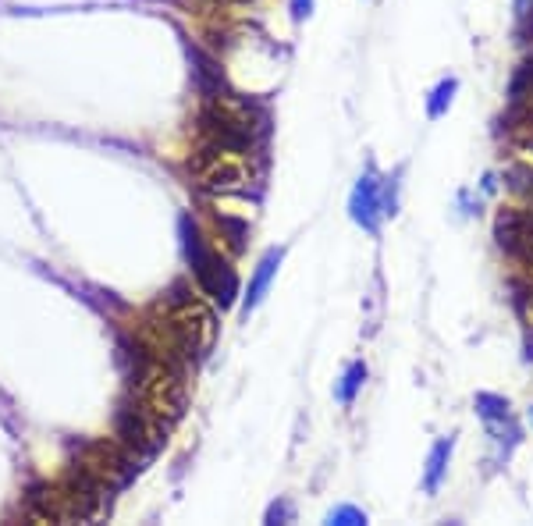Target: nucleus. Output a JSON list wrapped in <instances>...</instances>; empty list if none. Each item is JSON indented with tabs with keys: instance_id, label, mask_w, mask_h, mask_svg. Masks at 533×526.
Wrapping results in <instances>:
<instances>
[{
	"instance_id": "nucleus-1",
	"label": "nucleus",
	"mask_w": 533,
	"mask_h": 526,
	"mask_svg": "<svg viewBox=\"0 0 533 526\" xmlns=\"http://www.w3.org/2000/svg\"><path fill=\"white\" fill-rule=\"evenodd\" d=\"M182 246H185V256H189V263H192V274H196L199 288H203V292H207L221 310L235 306L239 278H235V271H231L228 263H224L221 256L207 246V239H203V232H199L196 221H192L189 214L182 217Z\"/></svg>"
},
{
	"instance_id": "nucleus-2",
	"label": "nucleus",
	"mask_w": 533,
	"mask_h": 526,
	"mask_svg": "<svg viewBox=\"0 0 533 526\" xmlns=\"http://www.w3.org/2000/svg\"><path fill=\"white\" fill-rule=\"evenodd\" d=\"M349 217L363 228V232L377 235L381 232V221H384V200H381V182H377L374 171H366L363 178L356 182L349 196Z\"/></svg>"
},
{
	"instance_id": "nucleus-3",
	"label": "nucleus",
	"mask_w": 533,
	"mask_h": 526,
	"mask_svg": "<svg viewBox=\"0 0 533 526\" xmlns=\"http://www.w3.org/2000/svg\"><path fill=\"white\" fill-rule=\"evenodd\" d=\"M281 260H285V249H267V253H263V260L256 263V271H253L249 288H246V299H242V313H246V317L263 303V295H267V288H271V281H274V274H278Z\"/></svg>"
},
{
	"instance_id": "nucleus-4",
	"label": "nucleus",
	"mask_w": 533,
	"mask_h": 526,
	"mask_svg": "<svg viewBox=\"0 0 533 526\" xmlns=\"http://www.w3.org/2000/svg\"><path fill=\"white\" fill-rule=\"evenodd\" d=\"M452 452H455V438H438L430 445L427 470H423V491L427 495H438L441 491V484L448 477V463H452Z\"/></svg>"
},
{
	"instance_id": "nucleus-5",
	"label": "nucleus",
	"mask_w": 533,
	"mask_h": 526,
	"mask_svg": "<svg viewBox=\"0 0 533 526\" xmlns=\"http://www.w3.org/2000/svg\"><path fill=\"white\" fill-rule=\"evenodd\" d=\"M118 438H121V445H125L128 452H143V448H146L150 431H146V420L136 413V409H121V413H118Z\"/></svg>"
},
{
	"instance_id": "nucleus-6",
	"label": "nucleus",
	"mask_w": 533,
	"mask_h": 526,
	"mask_svg": "<svg viewBox=\"0 0 533 526\" xmlns=\"http://www.w3.org/2000/svg\"><path fill=\"white\" fill-rule=\"evenodd\" d=\"M455 93H459V79H455V75H445V79L427 93V118L430 121L445 118L448 107H452V100H455Z\"/></svg>"
},
{
	"instance_id": "nucleus-7",
	"label": "nucleus",
	"mask_w": 533,
	"mask_h": 526,
	"mask_svg": "<svg viewBox=\"0 0 533 526\" xmlns=\"http://www.w3.org/2000/svg\"><path fill=\"white\" fill-rule=\"evenodd\" d=\"M473 406H477V416L487 423V427H494V423L512 420V402L505 399V395H494V391H480Z\"/></svg>"
},
{
	"instance_id": "nucleus-8",
	"label": "nucleus",
	"mask_w": 533,
	"mask_h": 526,
	"mask_svg": "<svg viewBox=\"0 0 533 526\" xmlns=\"http://www.w3.org/2000/svg\"><path fill=\"white\" fill-rule=\"evenodd\" d=\"M363 384H366V363H363V359H356V363H349V367H345L342 381L335 384V399L342 402V406H352Z\"/></svg>"
},
{
	"instance_id": "nucleus-9",
	"label": "nucleus",
	"mask_w": 533,
	"mask_h": 526,
	"mask_svg": "<svg viewBox=\"0 0 533 526\" xmlns=\"http://www.w3.org/2000/svg\"><path fill=\"white\" fill-rule=\"evenodd\" d=\"M327 523L331 526H366V512L356 505H338V509L327 512Z\"/></svg>"
},
{
	"instance_id": "nucleus-10",
	"label": "nucleus",
	"mask_w": 533,
	"mask_h": 526,
	"mask_svg": "<svg viewBox=\"0 0 533 526\" xmlns=\"http://www.w3.org/2000/svg\"><path fill=\"white\" fill-rule=\"evenodd\" d=\"M313 15V0H292V18L295 22H306Z\"/></svg>"
},
{
	"instance_id": "nucleus-11",
	"label": "nucleus",
	"mask_w": 533,
	"mask_h": 526,
	"mask_svg": "<svg viewBox=\"0 0 533 526\" xmlns=\"http://www.w3.org/2000/svg\"><path fill=\"white\" fill-rule=\"evenodd\" d=\"M285 519H292V509H288L285 502L271 505V512H267V523H285Z\"/></svg>"
},
{
	"instance_id": "nucleus-12",
	"label": "nucleus",
	"mask_w": 533,
	"mask_h": 526,
	"mask_svg": "<svg viewBox=\"0 0 533 526\" xmlns=\"http://www.w3.org/2000/svg\"><path fill=\"white\" fill-rule=\"evenodd\" d=\"M526 420H530V427H533V406H530V413H526Z\"/></svg>"
}]
</instances>
